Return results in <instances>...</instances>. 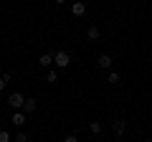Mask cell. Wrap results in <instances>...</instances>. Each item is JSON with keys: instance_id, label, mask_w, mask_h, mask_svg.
Instances as JSON below:
<instances>
[{"instance_id": "7c38bea8", "label": "cell", "mask_w": 152, "mask_h": 142, "mask_svg": "<svg viewBox=\"0 0 152 142\" xmlns=\"http://www.w3.org/2000/svg\"><path fill=\"white\" fill-rule=\"evenodd\" d=\"M89 130H91L94 135H99V132H102V122H91V124H89Z\"/></svg>"}, {"instance_id": "7a4b0ae2", "label": "cell", "mask_w": 152, "mask_h": 142, "mask_svg": "<svg viewBox=\"0 0 152 142\" xmlns=\"http://www.w3.org/2000/svg\"><path fill=\"white\" fill-rule=\"evenodd\" d=\"M8 104H10V107H13V109H23V104H26V97H23V94H10V97H8Z\"/></svg>"}, {"instance_id": "8992f818", "label": "cell", "mask_w": 152, "mask_h": 142, "mask_svg": "<svg viewBox=\"0 0 152 142\" xmlns=\"http://www.w3.org/2000/svg\"><path fill=\"white\" fill-rule=\"evenodd\" d=\"M112 127H114V135H117V137H122V135H124V130H127V122H124V119H117Z\"/></svg>"}, {"instance_id": "9c48e42d", "label": "cell", "mask_w": 152, "mask_h": 142, "mask_svg": "<svg viewBox=\"0 0 152 142\" xmlns=\"http://www.w3.org/2000/svg\"><path fill=\"white\" fill-rule=\"evenodd\" d=\"M86 36H89V38H91V41H96L99 36H102V33H99V28H96V26H91V28H89V31H86Z\"/></svg>"}, {"instance_id": "2e32d148", "label": "cell", "mask_w": 152, "mask_h": 142, "mask_svg": "<svg viewBox=\"0 0 152 142\" xmlns=\"http://www.w3.org/2000/svg\"><path fill=\"white\" fill-rule=\"evenodd\" d=\"M64 142H79V140H76V137H74V135H69V137H66V140H64Z\"/></svg>"}, {"instance_id": "6da1fadb", "label": "cell", "mask_w": 152, "mask_h": 142, "mask_svg": "<svg viewBox=\"0 0 152 142\" xmlns=\"http://www.w3.org/2000/svg\"><path fill=\"white\" fill-rule=\"evenodd\" d=\"M53 64L58 66V69H66V66L71 64V56L66 53V51H56L53 53Z\"/></svg>"}, {"instance_id": "9a60e30c", "label": "cell", "mask_w": 152, "mask_h": 142, "mask_svg": "<svg viewBox=\"0 0 152 142\" xmlns=\"http://www.w3.org/2000/svg\"><path fill=\"white\" fill-rule=\"evenodd\" d=\"M13 142H28V137L23 135V132H18V135H15V140H13Z\"/></svg>"}, {"instance_id": "3957f363", "label": "cell", "mask_w": 152, "mask_h": 142, "mask_svg": "<svg viewBox=\"0 0 152 142\" xmlns=\"http://www.w3.org/2000/svg\"><path fill=\"white\" fill-rule=\"evenodd\" d=\"M84 13H86V5H84V0H74V3H71V15L81 18Z\"/></svg>"}, {"instance_id": "52a82bcc", "label": "cell", "mask_w": 152, "mask_h": 142, "mask_svg": "<svg viewBox=\"0 0 152 142\" xmlns=\"http://www.w3.org/2000/svg\"><path fill=\"white\" fill-rule=\"evenodd\" d=\"M13 124H15V127H23V124H26V112H13Z\"/></svg>"}, {"instance_id": "ac0fdd59", "label": "cell", "mask_w": 152, "mask_h": 142, "mask_svg": "<svg viewBox=\"0 0 152 142\" xmlns=\"http://www.w3.org/2000/svg\"><path fill=\"white\" fill-rule=\"evenodd\" d=\"M0 76H3V66H0Z\"/></svg>"}, {"instance_id": "e0dca14e", "label": "cell", "mask_w": 152, "mask_h": 142, "mask_svg": "<svg viewBox=\"0 0 152 142\" xmlns=\"http://www.w3.org/2000/svg\"><path fill=\"white\" fill-rule=\"evenodd\" d=\"M56 3H58V5H61V3H66V0H56Z\"/></svg>"}, {"instance_id": "30bf717a", "label": "cell", "mask_w": 152, "mask_h": 142, "mask_svg": "<svg viewBox=\"0 0 152 142\" xmlns=\"http://www.w3.org/2000/svg\"><path fill=\"white\" fill-rule=\"evenodd\" d=\"M107 81H109V84H119V81H122V76L117 74V71H112V74L107 76Z\"/></svg>"}, {"instance_id": "5bb4252c", "label": "cell", "mask_w": 152, "mask_h": 142, "mask_svg": "<svg viewBox=\"0 0 152 142\" xmlns=\"http://www.w3.org/2000/svg\"><path fill=\"white\" fill-rule=\"evenodd\" d=\"M0 142H13V137H10V132H5V130L0 132Z\"/></svg>"}, {"instance_id": "4fadbf2b", "label": "cell", "mask_w": 152, "mask_h": 142, "mask_svg": "<svg viewBox=\"0 0 152 142\" xmlns=\"http://www.w3.org/2000/svg\"><path fill=\"white\" fill-rule=\"evenodd\" d=\"M46 81H51V84H56V81H58V76H56V71H48V74H46Z\"/></svg>"}, {"instance_id": "ba28073f", "label": "cell", "mask_w": 152, "mask_h": 142, "mask_svg": "<svg viewBox=\"0 0 152 142\" xmlns=\"http://www.w3.org/2000/svg\"><path fill=\"white\" fill-rule=\"evenodd\" d=\"M96 64L102 66V69H109V66H112L114 61H112V56H109V53H102V56H99V59H96Z\"/></svg>"}, {"instance_id": "5b68a950", "label": "cell", "mask_w": 152, "mask_h": 142, "mask_svg": "<svg viewBox=\"0 0 152 142\" xmlns=\"http://www.w3.org/2000/svg\"><path fill=\"white\" fill-rule=\"evenodd\" d=\"M36 109H38V102H36V99H26V104H23V112H26V114H33Z\"/></svg>"}, {"instance_id": "8fae6325", "label": "cell", "mask_w": 152, "mask_h": 142, "mask_svg": "<svg viewBox=\"0 0 152 142\" xmlns=\"http://www.w3.org/2000/svg\"><path fill=\"white\" fill-rule=\"evenodd\" d=\"M8 81H10V74H3V76H0V91L8 86Z\"/></svg>"}, {"instance_id": "277c9868", "label": "cell", "mask_w": 152, "mask_h": 142, "mask_svg": "<svg viewBox=\"0 0 152 142\" xmlns=\"http://www.w3.org/2000/svg\"><path fill=\"white\" fill-rule=\"evenodd\" d=\"M38 64L43 66V69H48V66H53V53H51V51H46V53H41V56H38Z\"/></svg>"}, {"instance_id": "d6986e66", "label": "cell", "mask_w": 152, "mask_h": 142, "mask_svg": "<svg viewBox=\"0 0 152 142\" xmlns=\"http://www.w3.org/2000/svg\"><path fill=\"white\" fill-rule=\"evenodd\" d=\"M117 142H122V140H117Z\"/></svg>"}]
</instances>
